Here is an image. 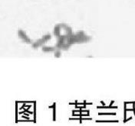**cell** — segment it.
<instances>
[{
  "mask_svg": "<svg viewBox=\"0 0 135 126\" xmlns=\"http://www.w3.org/2000/svg\"><path fill=\"white\" fill-rule=\"evenodd\" d=\"M73 34L72 29L66 24H58L55 26L54 34L58 37V39L66 40Z\"/></svg>",
  "mask_w": 135,
  "mask_h": 126,
  "instance_id": "obj_1",
  "label": "cell"
},
{
  "mask_svg": "<svg viewBox=\"0 0 135 126\" xmlns=\"http://www.w3.org/2000/svg\"><path fill=\"white\" fill-rule=\"evenodd\" d=\"M91 37L85 34L83 31H79L75 34H72L67 39V42L70 45H73L75 43H84L87 42L91 40Z\"/></svg>",
  "mask_w": 135,
  "mask_h": 126,
  "instance_id": "obj_2",
  "label": "cell"
},
{
  "mask_svg": "<svg viewBox=\"0 0 135 126\" xmlns=\"http://www.w3.org/2000/svg\"><path fill=\"white\" fill-rule=\"evenodd\" d=\"M51 38V35L49 34H45L42 38H41L40 39H38V41H35L32 44V47L33 48H38V47L42 46L45 42H47L49 40H50Z\"/></svg>",
  "mask_w": 135,
  "mask_h": 126,
  "instance_id": "obj_3",
  "label": "cell"
},
{
  "mask_svg": "<svg viewBox=\"0 0 135 126\" xmlns=\"http://www.w3.org/2000/svg\"><path fill=\"white\" fill-rule=\"evenodd\" d=\"M54 55L55 57H60L61 55H62V52H61V50H58V49H56L55 51L54 52Z\"/></svg>",
  "mask_w": 135,
  "mask_h": 126,
  "instance_id": "obj_7",
  "label": "cell"
},
{
  "mask_svg": "<svg viewBox=\"0 0 135 126\" xmlns=\"http://www.w3.org/2000/svg\"><path fill=\"white\" fill-rule=\"evenodd\" d=\"M42 51L43 52H55L57 49L55 47H50V46H43L42 47Z\"/></svg>",
  "mask_w": 135,
  "mask_h": 126,
  "instance_id": "obj_6",
  "label": "cell"
},
{
  "mask_svg": "<svg viewBox=\"0 0 135 126\" xmlns=\"http://www.w3.org/2000/svg\"><path fill=\"white\" fill-rule=\"evenodd\" d=\"M18 35L25 43H28V44H31L32 43V40L30 39V38L27 35V34L24 32L23 30H18Z\"/></svg>",
  "mask_w": 135,
  "mask_h": 126,
  "instance_id": "obj_5",
  "label": "cell"
},
{
  "mask_svg": "<svg viewBox=\"0 0 135 126\" xmlns=\"http://www.w3.org/2000/svg\"><path fill=\"white\" fill-rule=\"evenodd\" d=\"M70 45L67 42L66 40H63V39H58V41L56 43L55 47L58 50H66L68 49H69Z\"/></svg>",
  "mask_w": 135,
  "mask_h": 126,
  "instance_id": "obj_4",
  "label": "cell"
}]
</instances>
